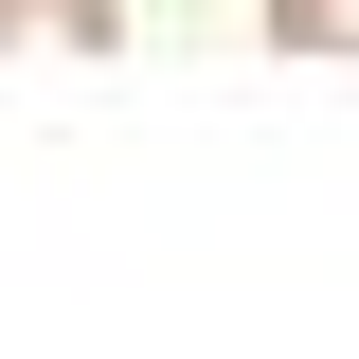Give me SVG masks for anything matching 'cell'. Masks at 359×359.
Listing matches in <instances>:
<instances>
[{"instance_id":"6da1fadb","label":"cell","mask_w":359,"mask_h":359,"mask_svg":"<svg viewBox=\"0 0 359 359\" xmlns=\"http://www.w3.org/2000/svg\"><path fill=\"white\" fill-rule=\"evenodd\" d=\"M0 36H72V54H108V0H0Z\"/></svg>"},{"instance_id":"7a4b0ae2","label":"cell","mask_w":359,"mask_h":359,"mask_svg":"<svg viewBox=\"0 0 359 359\" xmlns=\"http://www.w3.org/2000/svg\"><path fill=\"white\" fill-rule=\"evenodd\" d=\"M269 36L287 54H359V0H269Z\"/></svg>"}]
</instances>
